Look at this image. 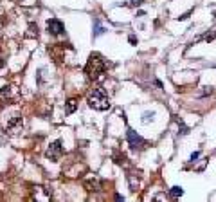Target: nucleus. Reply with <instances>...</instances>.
<instances>
[{
    "mask_svg": "<svg viewBox=\"0 0 216 202\" xmlns=\"http://www.w3.org/2000/svg\"><path fill=\"white\" fill-rule=\"evenodd\" d=\"M85 188L88 191H101V180L95 175H90L85 179Z\"/></svg>",
    "mask_w": 216,
    "mask_h": 202,
    "instance_id": "6",
    "label": "nucleus"
},
{
    "mask_svg": "<svg viewBox=\"0 0 216 202\" xmlns=\"http://www.w3.org/2000/svg\"><path fill=\"white\" fill-rule=\"evenodd\" d=\"M47 31H49V35L58 36L65 31V25L58 18H50V20H47Z\"/></svg>",
    "mask_w": 216,
    "mask_h": 202,
    "instance_id": "5",
    "label": "nucleus"
},
{
    "mask_svg": "<svg viewBox=\"0 0 216 202\" xmlns=\"http://www.w3.org/2000/svg\"><path fill=\"white\" fill-rule=\"evenodd\" d=\"M7 130H9V132H13V134H16L18 130H22V117H20V115H14L13 119L9 121Z\"/></svg>",
    "mask_w": 216,
    "mask_h": 202,
    "instance_id": "7",
    "label": "nucleus"
},
{
    "mask_svg": "<svg viewBox=\"0 0 216 202\" xmlns=\"http://www.w3.org/2000/svg\"><path fill=\"white\" fill-rule=\"evenodd\" d=\"M61 155H63V146H61V141L58 139L54 143H50V146L47 148V152H45V157L50 159L52 162H58V161L61 159Z\"/></svg>",
    "mask_w": 216,
    "mask_h": 202,
    "instance_id": "4",
    "label": "nucleus"
},
{
    "mask_svg": "<svg viewBox=\"0 0 216 202\" xmlns=\"http://www.w3.org/2000/svg\"><path fill=\"white\" fill-rule=\"evenodd\" d=\"M214 16H216V13H214Z\"/></svg>",
    "mask_w": 216,
    "mask_h": 202,
    "instance_id": "17",
    "label": "nucleus"
},
{
    "mask_svg": "<svg viewBox=\"0 0 216 202\" xmlns=\"http://www.w3.org/2000/svg\"><path fill=\"white\" fill-rule=\"evenodd\" d=\"M105 33V27L101 25V22L99 20H95V27H94V36H99Z\"/></svg>",
    "mask_w": 216,
    "mask_h": 202,
    "instance_id": "11",
    "label": "nucleus"
},
{
    "mask_svg": "<svg viewBox=\"0 0 216 202\" xmlns=\"http://www.w3.org/2000/svg\"><path fill=\"white\" fill-rule=\"evenodd\" d=\"M198 157H200V152H194L193 155H191V161H196Z\"/></svg>",
    "mask_w": 216,
    "mask_h": 202,
    "instance_id": "13",
    "label": "nucleus"
},
{
    "mask_svg": "<svg viewBox=\"0 0 216 202\" xmlns=\"http://www.w3.org/2000/svg\"><path fill=\"white\" fill-rule=\"evenodd\" d=\"M153 117H155V112H144L142 114V123L148 125L150 121H153Z\"/></svg>",
    "mask_w": 216,
    "mask_h": 202,
    "instance_id": "12",
    "label": "nucleus"
},
{
    "mask_svg": "<svg viewBox=\"0 0 216 202\" xmlns=\"http://www.w3.org/2000/svg\"><path fill=\"white\" fill-rule=\"evenodd\" d=\"M184 193V189H182V188L180 186H175V188H171V189H169V195H171L173 199H177V197H180V195Z\"/></svg>",
    "mask_w": 216,
    "mask_h": 202,
    "instance_id": "10",
    "label": "nucleus"
},
{
    "mask_svg": "<svg viewBox=\"0 0 216 202\" xmlns=\"http://www.w3.org/2000/svg\"><path fill=\"white\" fill-rule=\"evenodd\" d=\"M4 67V60H2V56H0V69Z\"/></svg>",
    "mask_w": 216,
    "mask_h": 202,
    "instance_id": "16",
    "label": "nucleus"
},
{
    "mask_svg": "<svg viewBox=\"0 0 216 202\" xmlns=\"http://www.w3.org/2000/svg\"><path fill=\"white\" fill-rule=\"evenodd\" d=\"M25 36H27V38H36V36H38V25L29 24V33Z\"/></svg>",
    "mask_w": 216,
    "mask_h": 202,
    "instance_id": "9",
    "label": "nucleus"
},
{
    "mask_svg": "<svg viewBox=\"0 0 216 202\" xmlns=\"http://www.w3.org/2000/svg\"><path fill=\"white\" fill-rule=\"evenodd\" d=\"M76 108H78V99L72 98V99H69L67 101V105H65V114H72Z\"/></svg>",
    "mask_w": 216,
    "mask_h": 202,
    "instance_id": "8",
    "label": "nucleus"
},
{
    "mask_svg": "<svg viewBox=\"0 0 216 202\" xmlns=\"http://www.w3.org/2000/svg\"><path fill=\"white\" fill-rule=\"evenodd\" d=\"M105 69H106V63H105L103 56L97 54V52H92L90 58H88V61H86V65H85V72L88 74V78L90 79L99 78L101 74L105 72Z\"/></svg>",
    "mask_w": 216,
    "mask_h": 202,
    "instance_id": "1",
    "label": "nucleus"
},
{
    "mask_svg": "<svg viewBox=\"0 0 216 202\" xmlns=\"http://www.w3.org/2000/svg\"><path fill=\"white\" fill-rule=\"evenodd\" d=\"M86 103L94 110H108L110 108V98L106 96V92L103 88H94L92 92L88 94Z\"/></svg>",
    "mask_w": 216,
    "mask_h": 202,
    "instance_id": "2",
    "label": "nucleus"
},
{
    "mask_svg": "<svg viewBox=\"0 0 216 202\" xmlns=\"http://www.w3.org/2000/svg\"><path fill=\"white\" fill-rule=\"evenodd\" d=\"M131 2V6H141L142 4V0H130Z\"/></svg>",
    "mask_w": 216,
    "mask_h": 202,
    "instance_id": "14",
    "label": "nucleus"
},
{
    "mask_svg": "<svg viewBox=\"0 0 216 202\" xmlns=\"http://www.w3.org/2000/svg\"><path fill=\"white\" fill-rule=\"evenodd\" d=\"M126 139H128V144H130L131 150H142L144 146H146V141L137 134L135 130H131V128L126 130Z\"/></svg>",
    "mask_w": 216,
    "mask_h": 202,
    "instance_id": "3",
    "label": "nucleus"
},
{
    "mask_svg": "<svg viewBox=\"0 0 216 202\" xmlns=\"http://www.w3.org/2000/svg\"><path fill=\"white\" fill-rule=\"evenodd\" d=\"M128 40H130V43H133V45H135V43H137V38H135V36H133V35L130 36Z\"/></svg>",
    "mask_w": 216,
    "mask_h": 202,
    "instance_id": "15",
    "label": "nucleus"
}]
</instances>
